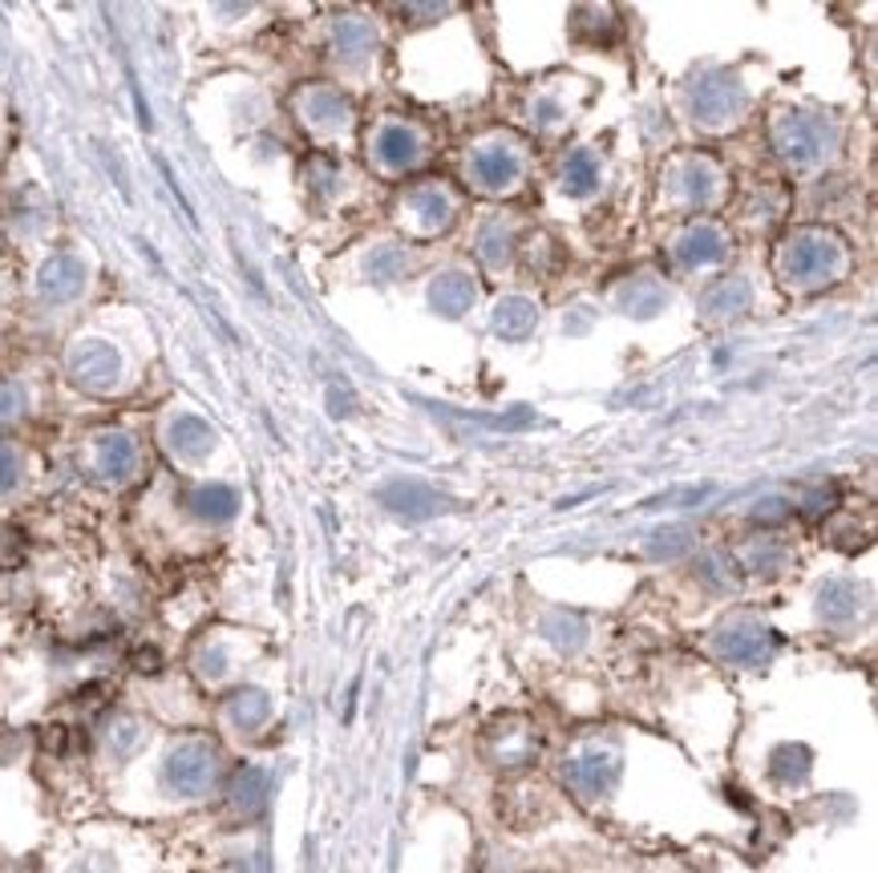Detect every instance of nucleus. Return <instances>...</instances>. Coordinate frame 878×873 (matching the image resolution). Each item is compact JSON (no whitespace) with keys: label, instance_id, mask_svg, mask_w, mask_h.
I'll return each mask as SVG.
<instances>
[{"label":"nucleus","instance_id":"obj_2","mask_svg":"<svg viewBox=\"0 0 878 873\" xmlns=\"http://www.w3.org/2000/svg\"><path fill=\"white\" fill-rule=\"evenodd\" d=\"M725 655H728V660H737V663H757L761 655H766L761 631H728Z\"/></svg>","mask_w":878,"mask_h":873},{"label":"nucleus","instance_id":"obj_4","mask_svg":"<svg viewBox=\"0 0 878 873\" xmlns=\"http://www.w3.org/2000/svg\"><path fill=\"white\" fill-rule=\"evenodd\" d=\"M195 506H202V513H211V518H227L235 510V498L227 489H202V494H195Z\"/></svg>","mask_w":878,"mask_h":873},{"label":"nucleus","instance_id":"obj_1","mask_svg":"<svg viewBox=\"0 0 878 873\" xmlns=\"http://www.w3.org/2000/svg\"><path fill=\"white\" fill-rule=\"evenodd\" d=\"M166 776H171V788L183 793V797H199L207 793L215 781V752L211 744H199V740H190L183 749H175L171 764H166Z\"/></svg>","mask_w":878,"mask_h":873},{"label":"nucleus","instance_id":"obj_6","mask_svg":"<svg viewBox=\"0 0 878 873\" xmlns=\"http://www.w3.org/2000/svg\"><path fill=\"white\" fill-rule=\"evenodd\" d=\"M13 469H17L13 450H4V445H0V486H9V482H13Z\"/></svg>","mask_w":878,"mask_h":873},{"label":"nucleus","instance_id":"obj_7","mask_svg":"<svg viewBox=\"0 0 878 873\" xmlns=\"http://www.w3.org/2000/svg\"><path fill=\"white\" fill-rule=\"evenodd\" d=\"M45 272L50 275H57V272H69V259H57V263H50V267H45ZM53 287H57V296H65V279H53V284H45V291H53Z\"/></svg>","mask_w":878,"mask_h":873},{"label":"nucleus","instance_id":"obj_5","mask_svg":"<svg viewBox=\"0 0 878 873\" xmlns=\"http://www.w3.org/2000/svg\"><path fill=\"white\" fill-rule=\"evenodd\" d=\"M264 711H267V699L260 696V692H248V696H239V699H235V716H239V723L264 720Z\"/></svg>","mask_w":878,"mask_h":873},{"label":"nucleus","instance_id":"obj_3","mask_svg":"<svg viewBox=\"0 0 878 873\" xmlns=\"http://www.w3.org/2000/svg\"><path fill=\"white\" fill-rule=\"evenodd\" d=\"M101 462H106V469H110L113 477H125L130 474V465H134V450L125 445L122 436H110V441L101 445Z\"/></svg>","mask_w":878,"mask_h":873}]
</instances>
